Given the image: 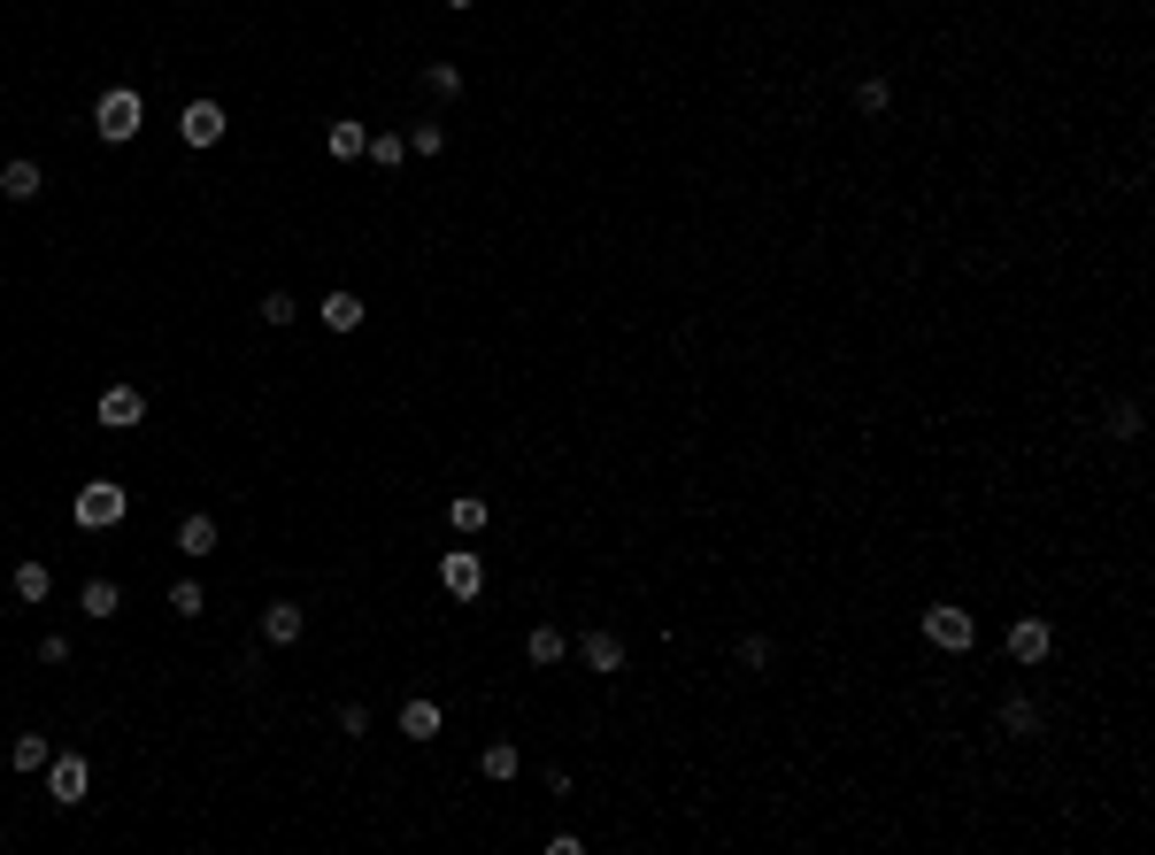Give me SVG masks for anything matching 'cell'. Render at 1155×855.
Segmentation results:
<instances>
[{
	"instance_id": "20",
	"label": "cell",
	"mask_w": 1155,
	"mask_h": 855,
	"mask_svg": "<svg viewBox=\"0 0 1155 855\" xmlns=\"http://www.w3.org/2000/svg\"><path fill=\"white\" fill-rule=\"evenodd\" d=\"M447 524H455V532H486V524H494V502H486V494H455V502H447Z\"/></svg>"
},
{
	"instance_id": "31",
	"label": "cell",
	"mask_w": 1155,
	"mask_h": 855,
	"mask_svg": "<svg viewBox=\"0 0 1155 855\" xmlns=\"http://www.w3.org/2000/svg\"><path fill=\"white\" fill-rule=\"evenodd\" d=\"M339 732H347V740H362V732H370V709H362V701H347V709H339Z\"/></svg>"
},
{
	"instance_id": "11",
	"label": "cell",
	"mask_w": 1155,
	"mask_h": 855,
	"mask_svg": "<svg viewBox=\"0 0 1155 855\" xmlns=\"http://www.w3.org/2000/svg\"><path fill=\"white\" fill-rule=\"evenodd\" d=\"M317 317H324V332H362V293H347V286H331L324 301H317Z\"/></svg>"
},
{
	"instance_id": "2",
	"label": "cell",
	"mask_w": 1155,
	"mask_h": 855,
	"mask_svg": "<svg viewBox=\"0 0 1155 855\" xmlns=\"http://www.w3.org/2000/svg\"><path fill=\"white\" fill-rule=\"evenodd\" d=\"M124 509H132V494H124L116 478H85V486H78V502H70V516H78L85 532H109V524H124Z\"/></svg>"
},
{
	"instance_id": "18",
	"label": "cell",
	"mask_w": 1155,
	"mask_h": 855,
	"mask_svg": "<svg viewBox=\"0 0 1155 855\" xmlns=\"http://www.w3.org/2000/svg\"><path fill=\"white\" fill-rule=\"evenodd\" d=\"M324 147L339 155V163H362V147H370V124H354V116H339L324 132Z\"/></svg>"
},
{
	"instance_id": "9",
	"label": "cell",
	"mask_w": 1155,
	"mask_h": 855,
	"mask_svg": "<svg viewBox=\"0 0 1155 855\" xmlns=\"http://www.w3.org/2000/svg\"><path fill=\"white\" fill-rule=\"evenodd\" d=\"M578 656H586V671H594V679H617V671H625V640H617L609 625H594V632L578 640Z\"/></svg>"
},
{
	"instance_id": "12",
	"label": "cell",
	"mask_w": 1155,
	"mask_h": 855,
	"mask_svg": "<svg viewBox=\"0 0 1155 855\" xmlns=\"http://www.w3.org/2000/svg\"><path fill=\"white\" fill-rule=\"evenodd\" d=\"M993 724H1001L1009 740H1032V732H1040V701H1032V693H1001Z\"/></svg>"
},
{
	"instance_id": "22",
	"label": "cell",
	"mask_w": 1155,
	"mask_h": 855,
	"mask_svg": "<svg viewBox=\"0 0 1155 855\" xmlns=\"http://www.w3.org/2000/svg\"><path fill=\"white\" fill-rule=\"evenodd\" d=\"M47 594H54V570H47L39 555H23V563H16V601H47Z\"/></svg>"
},
{
	"instance_id": "32",
	"label": "cell",
	"mask_w": 1155,
	"mask_h": 855,
	"mask_svg": "<svg viewBox=\"0 0 1155 855\" xmlns=\"http://www.w3.org/2000/svg\"><path fill=\"white\" fill-rule=\"evenodd\" d=\"M39 663H70V632H47L39 640Z\"/></svg>"
},
{
	"instance_id": "16",
	"label": "cell",
	"mask_w": 1155,
	"mask_h": 855,
	"mask_svg": "<svg viewBox=\"0 0 1155 855\" xmlns=\"http://www.w3.org/2000/svg\"><path fill=\"white\" fill-rule=\"evenodd\" d=\"M78 609H85V617H116V609H124V586H116V578H85V586H78Z\"/></svg>"
},
{
	"instance_id": "5",
	"label": "cell",
	"mask_w": 1155,
	"mask_h": 855,
	"mask_svg": "<svg viewBox=\"0 0 1155 855\" xmlns=\"http://www.w3.org/2000/svg\"><path fill=\"white\" fill-rule=\"evenodd\" d=\"M1048 648H1055V625H1048V617H1017V625H1009V663L1032 671V663H1048Z\"/></svg>"
},
{
	"instance_id": "21",
	"label": "cell",
	"mask_w": 1155,
	"mask_h": 855,
	"mask_svg": "<svg viewBox=\"0 0 1155 855\" xmlns=\"http://www.w3.org/2000/svg\"><path fill=\"white\" fill-rule=\"evenodd\" d=\"M1102 432H1110L1117 447H1133V440H1141V401H1110V409H1102Z\"/></svg>"
},
{
	"instance_id": "15",
	"label": "cell",
	"mask_w": 1155,
	"mask_h": 855,
	"mask_svg": "<svg viewBox=\"0 0 1155 855\" xmlns=\"http://www.w3.org/2000/svg\"><path fill=\"white\" fill-rule=\"evenodd\" d=\"M478 771H486L494 786H508V779L524 771V748H516V740H486V755H478Z\"/></svg>"
},
{
	"instance_id": "33",
	"label": "cell",
	"mask_w": 1155,
	"mask_h": 855,
	"mask_svg": "<svg viewBox=\"0 0 1155 855\" xmlns=\"http://www.w3.org/2000/svg\"><path fill=\"white\" fill-rule=\"evenodd\" d=\"M440 8H478V0H440Z\"/></svg>"
},
{
	"instance_id": "24",
	"label": "cell",
	"mask_w": 1155,
	"mask_h": 855,
	"mask_svg": "<svg viewBox=\"0 0 1155 855\" xmlns=\"http://www.w3.org/2000/svg\"><path fill=\"white\" fill-rule=\"evenodd\" d=\"M47 755H54V748H47V732H16V748H8V763H16V771H47Z\"/></svg>"
},
{
	"instance_id": "28",
	"label": "cell",
	"mask_w": 1155,
	"mask_h": 855,
	"mask_svg": "<svg viewBox=\"0 0 1155 855\" xmlns=\"http://www.w3.org/2000/svg\"><path fill=\"white\" fill-rule=\"evenodd\" d=\"M255 317H262V325H293V317H301V301H293V293H286V286H270V293H262V309H255Z\"/></svg>"
},
{
	"instance_id": "6",
	"label": "cell",
	"mask_w": 1155,
	"mask_h": 855,
	"mask_svg": "<svg viewBox=\"0 0 1155 855\" xmlns=\"http://www.w3.org/2000/svg\"><path fill=\"white\" fill-rule=\"evenodd\" d=\"M177 140H185V147H216V140H224V109H216V101H185V109H177Z\"/></svg>"
},
{
	"instance_id": "4",
	"label": "cell",
	"mask_w": 1155,
	"mask_h": 855,
	"mask_svg": "<svg viewBox=\"0 0 1155 855\" xmlns=\"http://www.w3.org/2000/svg\"><path fill=\"white\" fill-rule=\"evenodd\" d=\"M47 794H54L62 810H78V802L93 794V763H85V755H70V748H62V755H47Z\"/></svg>"
},
{
	"instance_id": "17",
	"label": "cell",
	"mask_w": 1155,
	"mask_h": 855,
	"mask_svg": "<svg viewBox=\"0 0 1155 855\" xmlns=\"http://www.w3.org/2000/svg\"><path fill=\"white\" fill-rule=\"evenodd\" d=\"M524 656H532V671H555V663L570 656V640H563L555 625H532V640H524Z\"/></svg>"
},
{
	"instance_id": "13",
	"label": "cell",
	"mask_w": 1155,
	"mask_h": 855,
	"mask_svg": "<svg viewBox=\"0 0 1155 855\" xmlns=\"http://www.w3.org/2000/svg\"><path fill=\"white\" fill-rule=\"evenodd\" d=\"M39 185H47V177H39V163H31V155L0 163V200H39Z\"/></svg>"
},
{
	"instance_id": "30",
	"label": "cell",
	"mask_w": 1155,
	"mask_h": 855,
	"mask_svg": "<svg viewBox=\"0 0 1155 855\" xmlns=\"http://www.w3.org/2000/svg\"><path fill=\"white\" fill-rule=\"evenodd\" d=\"M740 663H747V671H771V640L747 632V640H740Z\"/></svg>"
},
{
	"instance_id": "1",
	"label": "cell",
	"mask_w": 1155,
	"mask_h": 855,
	"mask_svg": "<svg viewBox=\"0 0 1155 855\" xmlns=\"http://www.w3.org/2000/svg\"><path fill=\"white\" fill-rule=\"evenodd\" d=\"M93 132H101L109 147H132V140L147 132V101H140L132 85H109V93L93 101Z\"/></svg>"
},
{
	"instance_id": "7",
	"label": "cell",
	"mask_w": 1155,
	"mask_h": 855,
	"mask_svg": "<svg viewBox=\"0 0 1155 855\" xmlns=\"http://www.w3.org/2000/svg\"><path fill=\"white\" fill-rule=\"evenodd\" d=\"M101 424H109V432L147 424V393H140V385H109V393H101Z\"/></svg>"
},
{
	"instance_id": "27",
	"label": "cell",
	"mask_w": 1155,
	"mask_h": 855,
	"mask_svg": "<svg viewBox=\"0 0 1155 855\" xmlns=\"http://www.w3.org/2000/svg\"><path fill=\"white\" fill-rule=\"evenodd\" d=\"M200 609H208V586L200 578H177L169 586V617H200Z\"/></svg>"
},
{
	"instance_id": "19",
	"label": "cell",
	"mask_w": 1155,
	"mask_h": 855,
	"mask_svg": "<svg viewBox=\"0 0 1155 855\" xmlns=\"http://www.w3.org/2000/svg\"><path fill=\"white\" fill-rule=\"evenodd\" d=\"M208 547H216V516L208 509L177 516V555H208Z\"/></svg>"
},
{
	"instance_id": "3",
	"label": "cell",
	"mask_w": 1155,
	"mask_h": 855,
	"mask_svg": "<svg viewBox=\"0 0 1155 855\" xmlns=\"http://www.w3.org/2000/svg\"><path fill=\"white\" fill-rule=\"evenodd\" d=\"M925 640L948 648V656H963V648H979V625H971L963 601H932V609H925Z\"/></svg>"
},
{
	"instance_id": "26",
	"label": "cell",
	"mask_w": 1155,
	"mask_h": 855,
	"mask_svg": "<svg viewBox=\"0 0 1155 855\" xmlns=\"http://www.w3.org/2000/svg\"><path fill=\"white\" fill-rule=\"evenodd\" d=\"M855 109H863V116H886V109H894V85H886V78H855Z\"/></svg>"
},
{
	"instance_id": "8",
	"label": "cell",
	"mask_w": 1155,
	"mask_h": 855,
	"mask_svg": "<svg viewBox=\"0 0 1155 855\" xmlns=\"http://www.w3.org/2000/svg\"><path fill=\"white\" fill-rule=\"evenodd\" d=\"M301 632H309V609H301V601H286V594H278V601H270V609H262V640H270V648H293V640H301Z\"/></svg>"
},
{
	"instance_id": "23",
	"label": "cell",
	"mask_w": 1155,
	"mask_h": 855,
	"mask_svg": "<svg viewBox=\"0 0 1155 855\" xmlns=\"http://www.w3.org/2000/svg\"><path fill=\"white\" fill-rule=\"evenodd\" d=\"M362 155H370L378 171H401V163H409V140H401V132H370V147H362Z\"/></svg>"
},
{
	"instance_id": "29",
	"label": "cell",
	"mask_w": 1155,
	"mask_h": 855,
	"mask_svg": "<svg viewBox=\"0 0 1155 855\" xmlns=\"http://www.w3.org/2000/svg\"><path fill=\"white\" fill-rule=\"evenodd\" d=\"M440 147H447V124H416L409 132V155H440Z\"/></svg>"
},
{
	"instance_id": "10",
	"label": "cell",
	"mask_w": 1155,
	"mask_h": 855,
	"mask_svg": "<svg viewBox=\"0 0 1155 855\" xmlns=\"http://www.w3.org/2000/svg\"><path fill=\"white\" fill-rule=\"evenodd\" d=\"M440 586H447L455 601H478V586H486V563H478V555H440Z\"/></svg>"
},
{
	"instance_id": "25",
	"label": "cell",
	"mask_w": 1155,
	"mask_h": 855,
	"mask_svg": "<svg viewBox=\"0 0 1155 855\" xmlns=\"http://www.w3.org/2000/svg\"><path fill=\"white\" fill-rule=\"evenodd\" d=\"M424 93H432V101H455V93H463V70H455V62H424Z\"/></svg>"
},
{
	"instance_id": "14",
	"label": "cell",
	"mask_w": 1155,
	"mask_h": 855,
	"mask_svg": "<svg viewBox=\"0 0 1155 855\" xmlns=\"http://www.w3.org/2000/svg\"><path fill=\"white\" fill-rule=\"evenodd\" d=\"M440 724H447V717H440V701H424V693H416V701H401V740H440Z\"/></svg>"
}]
</instances>
